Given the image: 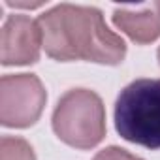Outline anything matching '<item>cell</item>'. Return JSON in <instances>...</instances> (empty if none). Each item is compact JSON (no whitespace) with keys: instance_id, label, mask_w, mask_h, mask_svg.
Here are the masks:
<instances>
[{"instance_id":"obj_1","label":"cell","mask_w":160,"mask_h":160,"mask_svg":"<svg viewBox=\"0 0 160 160\" xmlns=\"http://www.w3.org/2000/svg\"><path fill=\"white\" fill-rule=\"evenodd\" d=\"M43 51L58 62L87 60L117 66L126 57L124 40L115 34L94 6L58 4L38 19Z\"/></svg>"},{"instance_id":"obj_2","label":"cell","mask_w":160,"mask_h":160,"mask_svg":"<svg viewBox=\"0 0 160 160\" xmlns=\"http://www.w3.org/2000/svg\"><path fill=\"white\" fill-rule=\"evenodd\" d=\"M119 136L145 149H160V79L139 77L128 83L115 100Z\"/></svg>"},{"instance_id":"obj_3","label":"cell","mask_w":160,"mask_h":160,"mask_svg":"<svg viewBox=\"0 0 160 160\" xmlns=\"http://www.w3.org/2000/svg\"><path fill=\"white\" fill-rule=\"evenodd\" d=\"M57 138L73 149H94L106 136V108L91 89L66 91L51 117Z\"/></svg>"},{"instance_id":"obj_4","label":"cell","mask_w":160,"mask_h":160,"mask_svg":"<svg viewBox=\"0 0 160 160\" xmlns=\"http://www.w3.org/2000/svg\"><path fill=\"white\" fill-rule=\"evenodd\" d=\"M47 102L42 79L34 73H6L0 79V122L28 128L38 122Z\"/></svg>"},{"instance_id":"obj_5","label":"cell","mask_w":160,"mask_h":160,"mask_svg":"<svg viewBox=\"0 0 160 160\" xmlns=\"http://www.w3.org/2000/svg\"><path fill=\"white\" fill-rule=\"evenodd\" d=\"M2 64L4 66H27L40 60V51L43 49L42 30L38 21L23 13L8 15L2 27Z\"/></svg>"},{"instance_id":"obj_6","label":"cell","mask_w":160,"mask_h":160,"mask_svg":"<svg viewBox=\"0 0 160 160\" xmlns=\"http://www.w3.org/2000/svg\"><path fill=\"white\" fill-rule=\"evenodd\" d=\"M113 25L138 45L152 43L160 38V2H151L138 8H115Z\"/></svg>"},{"instance_id":"obj_7","label":"cell","mask_w":160,"mask_h":160,"mask_svg":"<svg viewBox=\"0 0 160 160\" xmlns=\"http://www.w3.org/2000/svg\"><path fill=\"white\" fill-rule=\"evenodd\" d=\"M0 160H36L32 145L19 136H2Z\"/></svg>"},{"instance_id":"obj_8","label":"cell","mask_w":160,"mask_h":160,"mask_svg":"<svg viewBox=\"0 0 160 160\" xmlns=\"http://www.w3.org/2000/svg\"><path fill=\"white\" fill-rule=\"evenodd\" d=\"M92 160H143V158L128 152L126 149H121V147L111 145V147H106V149L98 151Z\"/></svg>"},{"instance_id":"obj_9","label":"cell","mask_w":160,"mask_h":160,"mask_svg":"<svg viewBox=\"0 0 160 160\" xmlns=\"http://www.w3.org/2000/svg\"><path fill=\"white\" fill-rule=\"evenodd\" d=\"M8 6H12V8H40V6H43V2H36V4H28V2H8Z\"/></svg>"},{"instance_id":"obj_10","label":"cell","mask_w":160,"mask_h":160,"mask_svg":"<svg viewBox=\"0 0 160 160\" xmlns=\"http://www.w3.org/2000/svg\"><path fill=\"white\" fill-rule=\"evenodd\" d=\"M156 58H158V64H160V47H158V51H156Z\"/></svg>"}]
</instances>
